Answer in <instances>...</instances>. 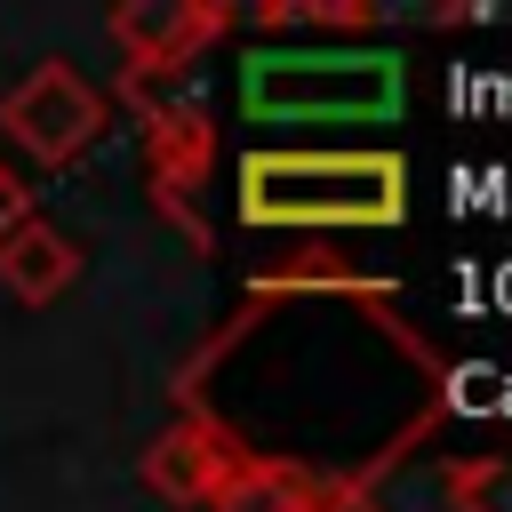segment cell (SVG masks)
<instances>
[{
  "mask_svg": "<svg viewBox=\"0 0 512 512\" xmlns=\"http://www.w3.org/2000/svg\"><path fill=\"white\" fill-rule=\"evenodd\" d=\"M176 416L216 424L248 456L304 464L328 488H376L448 416V360L400 312L392 280L264 288L216 320L176 368Z\"/></svg>",
  "mask_w": 512,
  "mask_h": 512,
  "instance_id": "cell-1",
  "label": "cell"
},
{
  "mask_svg": "<svg viewBox=\"0 0 512 512\" xmlns=\"http://www.w3.org/2000/svg\"><path fill=\"white\" fill-rule=\"evenodd\" d=\"M248 232H296V240H336V232H384L408 216V160L400 152H304V144H256L240 160L232 192Z\"/></svg>",
  "mask_w": 512,
  "mask_h": 512,
  "instance_id": "cell-2",
  "label": "cell"
},
{
  "mask_svg": "<svg viewBox=\"0 0 512 512\" xmlns=\"http://www.w3.org/2000/svg\"><path fill=\"white\" fill-rule=\"evenodd\" d=\"M120 104H128V120L144 136V176H152L160 216L192 240V256H216V232L200 224V184L216 168V120L176 80H120Z\"/></svg>",
  "mask_w": 512,
  "mask_h": 512,
  "instance_id": "cell-3",
  "label": "cell"
},
{
  "mask_svg": "<svg viewBox=\"0 0 512 512\" xmlns=\"http://www.w3.org/2000/svg\"><path fill=\"white\" fill-rule=\"evenodd\" d=\"M256 120H376L400 104V56H352V48H320V56H248L240 80Z\"/></svg>",
  "mask_w": 512,
  "mask_h": 512,
  "instance_id": "cell-4",
  "label": "cell"
},
{
  "mask_svg": "<svg viewBox=\"0 0 512 512\" xmlns=\"http://www.w3.org/2000/svg\"><path fill=\"white\" fill-rule=\"evenodd\" d=\"M0 128H8V144L24 152V160H40V168H72L104 128H112V104L72 72V64H32L8 96H0Z\"/></svg>",
  "mask_w": 512,
  "mask_h": 512,
  "instance_id": "cell-5",
  "label": "cell"
},
{
  "mask_svg": "<svg viewBox=\"0 0 512 512\" xmlns=\"http://www.w3.org/2000/svg\"><path fill=\"white\" fill-rule=\"evenodd\" d=\"M104 32L120 48V80H184L216 40L240 32V8L232 0H120Z\"/></svg>",
  "mask_w": 512,
  "mask_h": 512,
  "instance_id": "cell-6",
  "label": "cell"
},
{
  "mask_svg": "<svg viewBox=\"0 0 512 512\" xmlns=\"http://www.w3.org/2000/svg\"><path fill=\"white\" fill-rule=\"evenodd\" d=\"M240 456H248V448H232L216 424H200V416H168V424L144 440L136 472H144V488H152L160 504H176V512H208V504L224 496V480H232Z\"/></svg>",
  "mask_w": 512,
  "mask_h": 512,
  "instance_id": "cell-7",
  "label": "cell"
},
{
  "mask_svg": "<svg viewBox=\"0 0 512 512\" xmlns=\"http://www.w3.org/2000/svg\"><path fill=\"white\" fill-rule=\"evenodd\" d=\"M72 280H80V248H72L64 224L24 216V224L0 240V288H8L16 304H56Z\"/></svg>",
  "mask_w": 512,
  "mask_h": 512,
  "instance_id": "cell-8",
  "label": "cell"
},
{
  "mask_svg": "<svg viewBox=\"0 0 512 512\" xmlns=\"http://www.w3.org/2000/svg\"><path fill=\"white\" fill-rule=\"evenodd\" d=\"M328 480H312L304 464H280V456H240L232 464V480H224V496L208 504V512H312V496H320Z\"/></svg>",
  "mask_w": 512,
  "mask_h": 512,
  "instance_id": "cell-9",
  "label": "cell"
},
{
  "mask_svg": "<svg viewBox=\"0 0 512 512\" xmlns=\"http://www.w3.org/2000/svg\"><path fill=\"white\" fill-rule=\"evenodd\" d=\"M248 24L256 32H368V24H384V8H368V0H264V8H248Z\"/></svg>",
  "mask_w": 512,
  "mask_h": 512,
  "instance_id": "cell-10",
  "label": "cell"
},
{
  "mask_svg": "<svg viewBox=\"0 0 512 512\" xmlns=\"http://www.w3.org/2000/svg\"><path fill=\"white\" fill-rule=\"evenodd\" d=\"M440 488L456 512H512V456H448Z\"/></svg>",
  "mask_w": 512,
  "mask_h": 512,
  "instance_id": "cell-11",
  "label": "cell"
},
{
  "mask_svg": "<svg viewBox=\"0 0 512 512\" xmlns=\"http://www.w3.org/2000/svg\"><path fill=\"white\" fill-rule=\"evenodd\" d=\"M312 512H384V496L376 488H320Z\"/></svg>",
  "mask_w": 512,
  "mask_h": 512,
  "instance_id": "cell-12",
  "label": "cell"
},
{
  "mask_svg": "<svg viewBox=\"0 0 512 512\" xmlns=\"http://www.w3.org/2000/svg\"><path fill=\"white\" fill-rule=\"evenodd\" d=\"M24 216H32V192H24V184H16L8 168H0V240H8V232H16Z\"/></svg>",
  "mask_w": 512,
  "mask_h": 512,
  "instance_id": "cell-13",
  "label": "cell"
}]
</instances>
